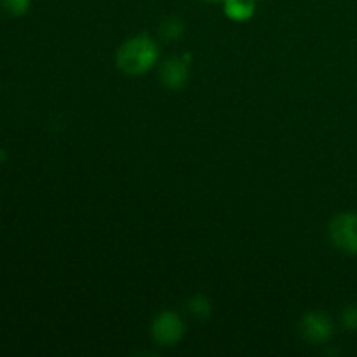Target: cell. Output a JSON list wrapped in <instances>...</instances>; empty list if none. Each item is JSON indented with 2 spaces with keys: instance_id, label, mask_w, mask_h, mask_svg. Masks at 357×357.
Listing matches in <instances>:
<instances>
[{
  "instance_id": "8",
  "label": "cell",
  "mask_w": 357,
  "mask_h": 357,
  "mask_svg": "<svg viewBox=\"0 0 357 357\" xmlns=\"http://www.w3.org/2000/svg\"><path fill=\"white\" fill-rule=\"evenodd\" d=\"M159 33L164 40H178L183 33V24L176 17H167L166 21H162L159 28Z\"/></svg>"
},
{
  "instance_id": "10",
  "label": "cell",
  "mask_w": 357,
  "mask_h": 357,
  "mask_svg": "<svg viewBox=\"0 0 357 357\" xmlns=\"http://www.w3.org/2000/svg\"><path fill=\"white\" fill-rule=\"evenodd\" d=\"M342 323L347 330L356 331L357 330V305H349L347 309L342 314Z\"/></svg>"
},
{
  "instance_id": "6",
  "label": "cell",
  "mask_w": 357,
  "mask_h": 357,
  "mask_svg": "<svg viewBox=\"0 0 357 357\" xmlns=\"http://www.w3.org/2000/svg\"><path fill=\"white\" fill-rule=\"evenodd\" d=\"M223 7L232 21H248L253 17L257 3L255 0H223Z\"/></svg>"
},
{
  "instance_id": "4",
  "label": "cell",
  "mask_w": 357,
  "mask_h": 357,
  "mask_svg": "<svg viewBox=\"0 0 357 357\" xmlns=\"http://www.w3.org/2000/svg\"><path fill=\"white\" fill-rule=\"evenodd\" d=\"M300 333L310 344H323L333 335V323L323 312H309L300 321Z\"/></svg>"
},
{
  "instance_id": "2",
  "label": "cell",
  "mask_w": 357,
  "mask_h": 357,
  "mask_svg": "<svg viewBox=\"0 0 357 357\" xmlns=\"http://www.w3.org/2000/svg\"><path fill=\"white\" fill-rule=\"evenodd\" d=\"M330 237L338 250L357 253V213H342L330 223Z\"/></svg>"
},
{
  "instance_id": "1",
  "label": "cell",
  "mask_w": 357,
  "mask_h": 357,
  "mask_svg": "<svg viewBox=\"0 0 357 357\" xmlns=\"http://www.w3.org/2000/svg\"><path fill=\"white\" fill-rule=\"evenodd\" d=\"M157 59H159V47L146 35L129 38L117 51V66L128 75L149 72Z\"/></svg>"
},
{
  "instance_id": "7",
  "label": "cell",
  "mask_w": 357,
  "mask_h": 357,
  "mask_svg": "<svg viewBox=\"0 0 357 357\" xmlns=\"http://www.w3.org/2000/svg\"><path fill=\"white\" fill-rule=\"evenodd\" d=\"M187 309L192 316H195L197 319H208L211 316V303L206 296H194V298L188 300Z\"/></svg>"
},
{
  "instance_id": "5",
  "label": "cell",
  "mask_w": 357,
  "mask_h": 357,
  "mask_svg": "<svg viewBox=\"0 0 357 357\" xmlns=\"http://www.w3.org/2000/svg\"><path fill=\"white\" fill-rule=\"evenodd\" d=\"M160 80L169 89H180L188 80V65L181 58H169L160 66Z\"/></svg>"
},
{
  "instance_id": "3",
  "label": "cell",
  "mask_w": 357,
  "mask_h": 357,
  "mask_svg": "<svg viewBox=\"0 0 357 357\" xmlns=\"http://www.w3.org/2000/svg\"><path fill=\"white\" fill-rule=\"evenodd\" d=\"M185 335V323L176 312H162L155 317L152 324V337L159 345L178 344Z\"/></svg>"
},
{
  "instance_id": "11",
  "label": "cell",
  "mask_w": 357,
  "mask_h": 357,
  "mask_svg": "<svg viewBox=\"0 0 357 357\" xmlns=\"http://www.w3.org/2000/svg\"><path fill=\"white\" fill-rule=\"evenodd\" d=\"M202 2H223V0H202Z\"/></svg>"
},
{
  "instance_id": "9",
  "label": "cell",
  "mask_w": 357,
  "mask_h": 357,
  "mask_svg": "<svg viewBox=\"0 0 357 357\" xmlns=\"http://www.w3.org/2000/svg\"><path fill=\"white\" fill-rule=\"evenodd\" d=\"M3 7L13 16H23L30 9V0H2Z\"/></svg>"
}]
</instances>
